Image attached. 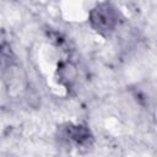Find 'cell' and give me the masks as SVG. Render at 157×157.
<instances>
[{
    "instance_id": "cell-1",
    "label": "cell",
    "mask_w": 157,
    "mask_h": 157,
    "mask_svg": "<svg viewBox=\"0 0 157 157\" xmlns=\"http://www.w3.org/2000/svg\"><path fill=\"white\" fill-rule=\"evenodd\" d=\"M88 23L91 28L99 34L109 36L118 29L120 25V15L110 2L102 1L90 10Z\"/></svg>"
},
{
    "instance_id": "cell-2",
    "label": "cell",
    "mask_w": 157,
    "mask_h": 157,
    "mask_svg": "<svg viewBox=\"0 0 157 157\" xmlns=\"http://www.w3.org/2000/svg\"><path fill=\"white\" fill-rule=\"evenodd\" d=\"M59 140L69 146L75 145L77 147H87L92 144L93 136L88 126L83 124L65 123L58 130Z\"/></svg>"
},
{
    "instance_id": "cell-3",
    "label": "cell",
    "mask_w": 157,
    "mask_h": 157,
    "mask_svg": "<svg viewBox=\"0 0 157 157\" xmlns=\"http://www.w3.org/2000/svg\"><path fill=\"white\" fill-rule=\"evenodd\" d=\"M77 77H78V71L72 61L66 60V61H60L58 64L56 78L61 86L66 87L67 90L72 88L74 85L77 82Z\"/></svg>"
}]
</instances>
